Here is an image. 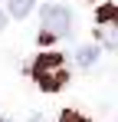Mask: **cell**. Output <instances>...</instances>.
Returning <instances> with one entry per match:
<instances>
[{
  "label": "cell",
  "mask_w": 118,
  "mask_h": 122,
  "mask_svg": "<svg viewBox=\"0 0 118 122\" xmlns=\"http://www.w3.org/2000/svg\"><path fill=\"white\" fill-rule=\"evenodd\" d=\"M39 20H43V33H39V40L69 36V30H72V13H69L62 3H49V7H43Z\"/></svg>",
  "instance_id": "2"
},
{
  "label": "cell",
  "mask_w": 118,
  "mask_h": 122,
  "mask_svg": "<svg viewBox=\"0 0 118 122\" xmlns=\"http://www.w3.org/2000/svg\"><path fill=\"white\" fill-rule=\"evenodd\" d=\"M3 26H7V13L0 10V30H3Z\"/></svg>",
  "instance_id": "8"
},
{
  "label": "cell",
  "mask_w": 118,
  "mask_h": 122,
  "mask_svg": "<svg viewBox=\"0 0 118 122\" xmlns=\"http://www.w3.org/2000/svg\"><path fill=\"white\" fill-rule=\"evenodd\" d=\"M59 122H89V119H85L82 112H76V109H66V112L59 116Z\"/></svg>",
  "instance_id": "6"
},
{
  "label": "cell",
  "mask_w": 118,
  "mask_h": 122,
  "mask_svg": "<svg viewBox=\"0 0 118 122\" xmlns=\"http://www.w3.org/2000/svg\"><path fill=\"white\" fill-rule=\"evenodd\" d=\"M115 7H102V10H98V23H115Z\"/></svg>",
  "instance_id": "7"
},
{
  "label": "cell",
  "mask_w": 118,
  "mask_h": 122,
  "mask_svg": "<svg viewBox=\"0 0 118 122\" xmlns=\"http://www.w3.org/2000/svg\"><path fill=\"white\" fill-rule=\"evenodd\" d=\"M76 60H79V66H95V60H98V46H79Z\"/></svg>",
  "instance_id": "5"
},
{
  "label": "cell",
  "mask_w": 118,
  "mask_h": 122,
  "mask_svg": "<svg viewBox=\"0 0 118 122\" xmlns=\"http://www.w3.org/2000/svg\"><path fill=\"white\" fill-rule=\"evenodd\" d=\"M98 40L105 43L108 50H115V46H118V33H115V23H102V26H98Z\"/></svg>",
  "instance_id": "4"
},
{
  "label": "cell",
  "mask_w": 118,
  "mask_h": 122,
  "mask_svg": "<svg viewBox=\"0 0 118 122\" xmlns=\"http://www.w3.org/2000/svg\"><path fill=\"white\" fill-rule=\"evenodd\" d=\"M0 122H3V119H0Z\"/></svg>",
  "instance_id": "9"
},
{
  "label": "cell",
  "mask_w": 118,
  "mask_h": 122,
  "mask_svg": "<svg viewBox=\"0 0 118 122\" xmlns=\"http://www.w3.org/2000/svg\"><path fill=\"white\" fill-rule=\"evenodd\" d=\"M30 10H33V0H7V13H10L13 20L30 17Z\"/></svg>",
  "instance_id": "3"
},
{
  "label": "cell",
  "mask_w": 118,
  "mask_h": 122,
  "mask_svg": "<svg viewBox=\"0 0 118 122\" xmlns=\"http://www.w3.org/2000/svg\"><path fill=\"white\" fill-rule=\"evenodd\" d=\"M33 79L46 89V92H56L69 82V66L62 53H39L33 63Z\"/></svg>",
  "instance_id": "1"
}]
</instances>
